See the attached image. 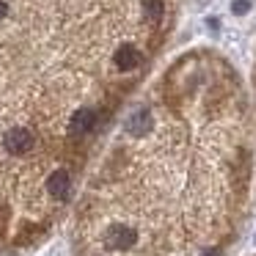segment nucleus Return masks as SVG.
<instances>
[{
	"mask_svg": "<svg viewBox=\"0 0 256 256\" xmlns=\"http://www.w3.org/2000/svg\"><path fill=\"white\" fill-rule=\"evenodd\" d=\"M248 8H250V3H248V0H234L232 12H234V14H248Z\"/></svg>",
	"mask_w": 256,
	"mask_h": 256,
	"instance_id": "8",
	"label": "nucleus"
},
{
	"mask_svg": "<svg viewBox=\"0 0 256 256\" xmlns=\"http://www.w3.org/2000/svg\"><path fill=\"white\" fill-rule=\"evenodd\" d=\"M140 64V52L135 50L132 44H124V47H118V52H116V66L122 69V72H132L135 66Z\"/></svg>",
	"mask_w": 256,
	"mask_h": 256,
	"instance_id": "5",
	"label": "nucleus"
},
{
	"mask_svg": "<svg viewBox=\"0 0 256 256\" xmlns=\"http://www.w3.org/2000/svg\"><path fill=\"white\" fill-rule=\"evenodd\" d=\"M204 256H223L220 250H210V254H204Z\"/></svg>",
	"mask_w": 256,
	"mask_h": 256,
	"instance_id": "10",
	"label": "nucleus"
},
{
	"mask_svg": "<svg viewBox=\"0 0 256 256\" xmlns=\"http://www.w3.org/2000/svg\"><path fill=\"white\" fill-rule=\"evenodd\" d=\"M149 130H152V113L149 110H138V113H132V116H130V122H127V132L130 135L144 138Z\"/></svg>",
	"mask_w": 256,
	"mask_h": 256,
	"instance_id": "4",
	"label": "nucleus"
},
{
	"mask_svg": "<svg viewBox=\"0 0 256 256\" xmlns=\"http://www.w3.org/2000/svg\"><path fill=\"white\" fill-rule=\"evenodd\" d=\"M254 240H256V237H254Z\"/></svg>",
	"mask_w": 256,
	"mask_h": 256,
	"instance_id": "11",
	"label": "nucleus"
},
{
	"mask_svg": "<svg viewBox=\"0 0 256 256\" xmlns=\"http://www.w3.org/2000/svg\"><path fill=\"white\" fill-rule=\"evenodd\" d=\"M47 190H50L52 198L66 201L69 193H72V179H69V174L66 171H56L50 179H47Z\"/></svg>",
	"mask_w": 256,
	"mask_h": 256,
	"instance_id": "3",
	"label": "nucleus"
},
{
	"mask_svg": "<svg viewBox=\"0 0 256 256\" xmlns=\"http://www.w3.org/2000/svg\"><path fill=\"white\" fill-rule=\"evenodd\" d=\"M135 240H138V234H135L130 226H110V228H108V234H105L108 248H113V250H127V248H132Z\"/></svg>",
	"mask_w": 256,
	"mask_h": 256,
	"instance_id": "2",
	"label": "nucleus"
},
{
	"mask_svg": "<svg viewBox=\"0 0 256 256\" xmlns=\"http://www.w3.org/2000/svg\"><path fill=\"white\" fill-rule=\"evenodd\" d=\"M94 122H96V113L88 110V108H83V110H78V113L72 116V132H74V135L88 132V130L94 127Z\"/></svg>",
	"mask_w": 256,
	"mask_h": 256,
	"instance_id": "6",
	"label": "nucleus"
},
{
	"mask_svg": "<svg viewBox=\"0 0 256 256\" xmlns=\"http://www.w3.org/2000/svg\"><path fill=\"white\" fill-rule=\"evenodd\" d=\"M144 12L152 22H160L162 17V0H144Z\"/></svg>",
	"mask_w": 256,
	"mask_h": 256,
	"instance_id": "7",
	"label": "nucleus"
},
{
	"mask_svg": "<svg viewBox=\"0 0 256 256\" xmlns=\"http://www.w3.org/2000/svg\"><path fill=\"white\" fill-rule=\"evenodd\" d=\"M6 149L12 154H28L34 149V132L25 127H14L6 132Z\"/></svg>",
	"mask_w": 256,
	"mask_h": 256,
	"instance_id": "1",
	"label": "nucleus"
},
{
	"mask_svg": "<svg viewBox=\"0 0 256 256\" xmlns=\"http://www.w3.org/2000/svg\"><path fill=\"white\" fill-rule=\"evenodd\" d=\"M6 14H8V6H6V3H3V0H0V20L6 17Z\"/></svg>",
	"mask_w": 256,
	"mask_h": 256,
	"instance_id": "9",
	"label": "nucleus"
}]
</instances>
